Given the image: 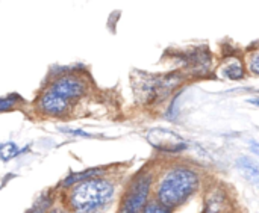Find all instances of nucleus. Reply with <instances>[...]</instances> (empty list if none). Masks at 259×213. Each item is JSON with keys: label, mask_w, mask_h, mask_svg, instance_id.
Returning a JSON list of instances; mask_svg holds the SVG:
<instances>
[{"label": "nucleus", "mask_w": 259, "mask_h": 213, "mask_svg": "<svg viewBox=\"0 0 259 213\" xmlns=\"http://www.w3.org/2000/svg\"><path fill=\"white\" fill-rule=\"evenodd\" d=\"M199 176L185 167L170 170L158 186V200L167 207L184 204L199 188Z\"/></svg>", "instance_id": "1"}, {"label": "nucleus", "mask_w": 259, "mask_h": 213, "mask_svg": "<svg viewBox=\"0 0 259 213\" xmlns=\"http://www.w3.org/2000/svg\"><path fill=\"white\" fill-rule=\"evenodd\" d=\"M114 195V186L108 180L91 177L74 183L70 194V206L74 213H96Z\"/></svg>", "instance_id": "2"}, {"label": "nucleus", "mask_w": 259, "mask_h": 213, "mask_svg": "<svg viewBox=\"0 0 259 213\" xmlns=\"http://www.w3.org/2000/svg\"><path fill=\"white\" fill-rule=\"evenodd\" d=\"M184 80V76L173 73L165 76H144V80L140 82L138 92L140 97L146 101L164 100L175 88H178Z\"/></svg>", "instance_id": "3"}, {"label": "nucleus", "mask_w": 259, "mask_h": 213, "mask_svg": "<svg viewBox=\"0 0 259 213\" xmlns=\"http://www.w3.org/2000/svg\"><path fill=\"white\" fill-rule=\"evenodd\" d=\"M150 183H152V176L150 174H143L137 177V180L132 183L127 195L124 197L121 203L120 213H138L147 201L149 191H150Z\"/></svg>", "instance_id": "4"}, {"label": "nucleus", "mask_w": 259, "mask_h": 213, "mask_svg": "<svg viewBox=\"0 0 259 213\" xmlns=\"http://www.w3.org/2000/svg\"><path fill=\"white\" fill-rule=\"evenodd\" d=\"M49 91H52L58 97L64 98L65 101L71 103L73 100H77L85 94L87 85L80 77L68 74V76H61L59 79H56L49 86Z\"/></svg>", "instance_id": "5"}, {"label": "nucleus", "mask_w": 259, "mask_h": 213, "mask_svg": "<svg viewBox=\"0 0 259 213\" xmlns=\"http://www.w3.org/2000/svg\"><path fill=\"white\" fill-rule=\"evenodd\" d=\"M147 139L149 142L162 151H168V153H175V151H181L184 148H187V142L175 132H170L167 129H152L147 133Z\"/></svg>", "instance_id": "6"}, {"label": "nucleus", "mask_w": 259, "mask_h": 213, "mask_svg": "<svg viewBox=\"0 0 259 213\" xmlns=\"http://www.w3.org/2000/svg\"><path fill=\"white\" fill-rule=\"evenodd\" d=\"M71 103L65 101L64 98L58 97L56 94H53L52 91H46L42 95H41V100H39V108L44 114L47 115H53V117H58V115H62L68 111Z\"/></svg>", "instance_id": "7"}, {"label": "nucleus", "mask_w": 259, "mask_h": 213, "mask_svg": "<svg viewBox=\"0 0 259 213\" xmlns=\"http://www.w3.org/2000/svg\"><path fill=\"white\" fill-rule=\"evenodd\" d=\"M237 167L240 168V171L244 174L246 179H249L252 183H258V177H259V170L258 165L247 159V157H240L238 162H237Z\"/></svg>", "instance_id": "8"}, {"label": "nucleus", "mask_w": 259, "mask_h": 213, "mask_svg": "<svg viewBox=\"0 0 259 213\" xmlns=\"http://www.w3.org/2000/svg\"><path fill=\"white\" fill-rule=\"evenodd\" d=\"M232 62H228L223 68H222V74L228 79H232V80H238L244 76V70H243V65L240 64L238 59H231Z\"/></svg>", "instance_id": "9"}, {"label": "nucleus", "mask_w": 259, "mask_h": 213, "mask_svg": "<svg viewBox=\"0 0 259 213\" xmlns=\"http://www.w3.org/2000/svg\"><path fill=\"white\" fill-rule=\"evenodd\" d=\"M103 171L102 170H87V171H83V173H73V174H70L65 180H64V183H62V186H71V185H74V183H77V182H82V180H87V179H91V177H97L99 174H102Z\"/></svg>", "instance_id": "10"}, {"label": "nucleus", "mask_w": 259, "mask_h": 213, "mask_svg": "<svg viewBox=\"0 0 259 213\" xmlns=\"http://www.w3.org/2000/svg\"><path fill=\"white\" fill-rule=\"evenodd\" d=\"M223 209V195L222 192H214L208 197L205 213H220Z\"/></svg>", "instance_id": "11"}, {"label": "nucleus", "mask_w": 259, "mask_h": 213, "mask_svg": "<svg viewBox=\"0 0 259 213\" xmlns=\"http://www.w3.org/2000/svg\"><path fill=\"white\" fill-rule=\"evenodd\" d=\"M17 154H18V147L14 142H6V144L0 145V157H2V161L8 162L12 157H15Z\"/></svg>", "instance_id": "12"}, {"label": "nucleus", "mask_w": 259, "mask_h": 213, "mask_svg": "<svg viewBox=\"0 0 259 213\" xmlns=\"http://www.w3.org/2000/svg\"><path fill=\"white\" fill-rule=\"evenodd\" d=\"M52 204V198L49 195H42L38 198V201L27 210V213H46V210L50 207Z\"/></svg>", "instance_id": "13"}, {"label": "nucleus", "mask_w": 259, "mask_h": 213, "mask_svg": "<svg viewBox=\"0 0 259 213\" xmlns=\"http://www.w3.org/2000/svg\"><path fill=\"white\" fill-rule=\"evenodd\" d=\"M143 213H171V210L162 203H150L143 207Z\"/></svg>", "instance_id": "14"}, {"label": "nucleus", "mask_w": 259, "mask_h": 213, "mask_svg": "<svg viewBox=\"0 0 259 213\" xmlns=\"http://www.w3.org/2000/svg\"><path fill=\"white\" fill-rule=\"evenodd\" d=\"M17 95H11V97H0V112L2 111H8L11 109L15 103H17Z\"/></svg>", "instance_id": "15"}, {"label": "nucleus", "mask_w": 259, "mask_h": 213, "mask_svg": "<svg viewBox=\"0 0 259 213\" xmlns=\"http://www.w3.org/2000/svg\"><path fill=\"white\" fill-rule=\"evenodd\" d=\"M259 55L255 51L253 55H252V58H250V65H249V68H250V71L253 73V74H258L259 73Z\"/></svg>", "instance_id": "16"}, {"label": "nucleus", "mask_w": 259, "mask_h": 213, "mask_svg": "<svg viewBox=\"0 0 259 213\" xmlns=\"http://www.w3.org/2000/svg\"><path fill=\"white\" fill-rule=\"evenodd\" d=\"M50 213H65L64 210H59V209H56V210H53V212H50Z\"/></svg>", "instance_id": "17"}]
</instances>
